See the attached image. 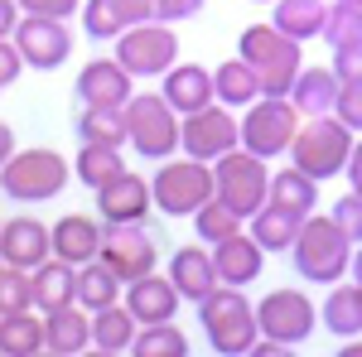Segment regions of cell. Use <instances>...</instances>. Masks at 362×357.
<instances>
[{
  "label": "cell",
  "mask_w": 362,
  "mask_h": 357,
  "mask_svg": "<svg viewBox=\"0 0 362 357\" xmlns=\"http://www.w3.org/2000/svg\"><path fill=\"white\" fill-rule=\"evenodd\" d=\"M203 5H208V0H155V20H165V25H184V20L203 15Z\"/></svg>",
  "instance_id": "ee69618b"
},
{
  "label": "cell",
  "mask_w": 362,
  "mask_h": 357,
  "mask_svg": "<svg viewBox=\"0 0 362 357\" xmlns=\"http://www.w3.org/2000/svg\"><path fill=\"white\" fill-rule=\"evenodd\" d=\"M198 329L208 338V348L223 357H247L261 338L256 324V304L237 285H218L208 300H198Z\"/></svg>",
  "instance_id": "7a4b0ae2"
},
{
  "label": "cell",
  "mask_w": 362,
  "mask_h": 357,
  "mask_svg": "<svg viewBox=\"0 0 362 357\" xmlns=\"http://www.w3.org/2000/svg\"><path fill=\"white\" fill-rule=\"evenodd\" d=\"M334 222L353 237V247H358V242H362V193L348 189L343 198H338V203H334Z\"/></svg>",
  "instance_id": "60d3db41"
},
{
  "label": "cell",
  "mask_w": 362,
  "mask_h": 357,
  "mask_svg": "<svg viewBox=\"0 0 362 357\" xmlns=\"http://www.w3.org/2000/svg\"><path fill=\"white\" fill-rule=\"evenodd\" d=\"M150 208H155V193H150V184H145L140 174H131V169L112 174V179L97 189V218L102 222H145Z\"/></svg>",
  "instance_id": "e0dca14e"
},
{
  "label": "cell",
  "mask_w": 362,
  "mask_h": 357,
  "mask_svg": "<svg viewBox=\"0 0 362 357\" xmlns=\"http://www.w3.org/2000/svg\"><path fill=\"white\" fill-rule=\"evenodd\" d=\"M290 261L309 285H338L353 266V237L334 222V213H309L290 247Z\"/></svg>",
  "instance_id": "6da1fadb"
},
{
  "label": "cell",
  "mask_w": 362,
  "mask_h": 357,
  "mask_svg": "<svg viewBox=\"0 0 362 357\" xmlns=\"http://www.w3.org/2000/svg\"><path fill=\"white\" fill-rule=\"evenodd\" d=\"M324 20H329V5L324 0H276L271 5V25L285 29L290 39H324Z\"/></svg>",
  "instance_id": "484cf974"
},
{
  "label": "cell",
  "mask_w": 362,
  "mask_h": 357,
  "mask_svg": "<svg viewBox=\"0 0 362 357\" xmlns=\"http://www.w3.org/2000/svg\"><path fill=\"white\" fill-rule=\"evenodd\" d=\"M0 353H5V357L44 353V314H39V309L0 314Z\"/></svg>",
  "instance_id": "4dcf8cb0"
},
{
  "label": "cell",
  "mask_w": 362,
  "mask_h": 357,
  "mask_svg": "<svg viewBox=\"0 0 362 357\" xmlns=\"http://www.w3.org/2000/svg\"><path fill=\"white\" fill-rule=\"evenodd\" d=\"M213 87H218V102L223 107H251L256 97H261V78H256V68H251L247 58H223L218 68H213Z\"/></svg>",
  "instance_id": "f546056e"
},
{
  "label": "cell",
  "mask_w": 362,
  "mask_h": 357,
  "mask_svg": "<svg viewBox=\"0 0 362 357\" xmlns=\"http://www.w3.org/2000/svg\"><path fill=\"white\" fill-rule=\"evenodd\" d=\"M131 78H165L169 68L179 63V34L165 20H145V25H131L116 34V49H112Z\"/></svg>",
  "instance_id": "30bf717a"
},
{
  "label": "cell",
  "mask_w": 362,
  "mask_h": 357,
  "mask_svg": "<svg viewBox=\"0 0 362 357\" xmlns=\"http://www.w3.org/2000/svg\"><path fill=\"white\" fill-rule=\"evenodd\" d=\"M213 266H218V280H223V285L247 290V285L261 280L266 247H261L251 232H232V237H223V242H213Z\"/></svg>",
  "instance_id": "d6986e66"
},
{
  "label": "cell",
  "mask_w": 362,
  "mask_h": 357,
  "mask_svg": "<svg viewBox=\"0 0 362 357\" xmlns=\"http://www.w3.org/2000/svg\"><path fill=\"white\" fill-rule=\"evenodd\" d=\"M102 261L121 280H136V275H150L160 266V247L145 232V222H107V232H102Z\"/></svg>",
  "instance_id": "5bb4252c"
},
{
  "label": "cell",
  "mask_w": 362,
  "mask_h": 357,
  "mask_svg": "<svg viewBox=\"0 0 362 357\" xmlns=\"http://www.w3.org/2000/svg\"><path fill=\"white\" fill-rule=\"evenodd\" d=\"M116 15H121V25H145V20H155V0H112Z\"/></svg>",
  "instance_id": "7dc6e473"
},
{
  "label": "cell",
  "mask_w": 362,
  "mask_h": 357,
  "mask_svg": "<svg viewBox=\"0 0 362 357\" xmlns=\"http://www.w3.org/2000/svg\"><path fill=\"white\" fill-rule=\"evenodd\" d=\"M348 5H362V0H348Z\"/></svg>",
  "instance_id": "11a10c76"
},
{
  "label": "cell",
  "mask_w": 362,
  "mask_h": 357,
  "mask_svg": "<svg viewBox=\"0 0 362 357\" xmlns=\"http://www.w3.org/2000/svg\"><path fill=\"white\" fill-rule=\"evenodd\" d=\"M324 39H329V49H338V44H353V39H362V5L334 0V5H329V20H324Z\"/></svg>",
  "instance_id": "f35d334b"
},
{
  "label": "cell",
  "mask_w": 362,
  "mask_h": 357,
  "mask_svg": "<svg viewBox=\"0 0 362 357\" xmlns=\"http://www.w3.org/2000/svg\"><path fill=\"white\" fill-rule=\"evenodd\" d=\"M251 5H276V0H251Z\"/></svg>",
  "instance_id": "db71d44e"
},
{
  "label": "cell",
  "mask_w": 362,
  "mask_h": 357,
  "mask_svg": "<svg viewBox=\"0 0 362 357\" xmlns=\"http://www.w3.org/2000/svg\"><path fill=\"white\" fill-rule=\"evenodd\" d=\"M334 73H338V83H362V39L334 49Z\"/></svg>",
  "instance_id": "7bdbcfd3"
},
{
  "label": "cell",
  "mask_w": 362,
  "mask_h": 357,
  "mask_svg": "<svg viewBox=\"0 0 362 357\" xmlns=\"http://www.w3.org/2000/svg\"><path fill=\"white\" fill-rule=\"evenodd\" d=\"M0 232H5V222H0Z\"/></svg>",
  "instance_id": "9f6ffc18"
},
{
  "label": "cell",
  "mask_w": 362,
  "mask_h": 357,
  "mask_svg": "<svg viewBox=\"0 0 362 357\" xmlns=\"http://www.w3.org/2000/svg\"><path fill=\"white\" fill-rule=\"evenodd\" d=\"M102 232L107 222L102 218H87V213H63L54 222V256L68 261V266H87L102 256Z\"/></svg>",
  "instance_id": "44dd1931"
},
{
  "label": "cell",
  "mask_w": 362,
  "mask_h": 357,
  "mask_svg": "<svg viewBox=\"0 0 362 357\" xmlns=\"http://www.w3.org/2000/svg\"><path fill=\"white\" fill-rule=\"evenodd\" d=\"M343 174H348V189L362 193V136H358V145H353V155H348V169H343Z\"/></svg>",
  "instance_id": "681fc988"
},
{
  "label": "cell",
  "mask_w": 362,
  "mask_h": 357,
  "mask_svg": "<svg viewBox=\"0 0 362 357\" xmlns=\"http://www.w3.org/2000/svg\"><path fill=\"white\" fill-rule=\"evenodd\" d=\"M300 49H305V44L290 39L285 29H276L271 20H266V25H247L242 39H237V54L256 68L266 97H290V87L300 78V58H305Z\"/></svg>",
  "instance_id": "3957f363"
},
{
  "label": "cell",
  "mask_w": 362,
  "mask_h": 357,
  "mask_svg": "<svg viewBox=\"0 0 362 357\" xmlns=\"http://www.w3.org/2000/svg\"><path fill=\"white\" fill-rule=\"evenodd\" d=\"M126 160H121V145H102V140H83L78 145V155H73V179L87 184V189L97 193L112 174H121Z\"/></svg>",
  "instance_id": "d6a6232c"
},
{
  "label": "cell",
  "mask_w": 362,
  "mask_h": 357,
  "mask_svg": "<svg viewBox=\"0 0 362 357\" xmlns=\"http://www.w3.org/2000/svg\"><path fill=\"white\" fill-rule=\"evenodd\" d=\"M179 300H184L179 285H174L169 275H160V271L126 280V295H121V304L140 319V329H145V324H169V319L179 314Z\"/></svg>",
  "instance_id": "ac0fdd59"
},
{
  "label": "cell",
  "mask_w": 362,
  "mask_h": 357,
  "mask_svg": "<svg viewBox=\"0 0 362 357\" xmlns=\"http://www.w3.org/2000/svg\"><path fill=\"white\" fill-rule=\"evenodd\" d=\"M136 333H140V319L126 304H107V309L92 314V348H97V353H107V357L131 353Z\"/></svg>",
  "instance_id": "d4e9b609"
},
{
  "label": "cell",
  "mask_w": 362,
  "mask_h": 357,
  "mask_svg": "<svg viewBox=\"0 0 362 357\" xmlns=\"http://www.w3.org/2000/svg\"><path fill=\"white\" fill-rule=\"evenodd\" d=\"M54 256V227L39 222L34 213L25 218H10L5 232H0V261L5 266H20V271H34Z\"/></svg>",
  "instance_id": "2e32d148"
},
{
  "label": "cell",
  "mask_w": 362,
  "mask_h": 357,
  "mask_svg": "<svg viewBox=\"0 0 362 357\" xmlns=\"http://www.w3.org/2000/svg\"><path fill=\"white\" fill-rule=\"evenodd\" d=\"M179 126L184 116L165 102V92H136L126 102V131H131V145H136L140 160H169L179 150Z\"/></svg>",
  "instance_id": "ba28073f"
},
{
  "label": "cell",
  "mask_w": 362,
  "mask_h": 357,
  "mask_svg": "<svg viewBox=\"0 0 362 357\" xmlns=\"http://www.w3.org/2000/svg\"><path fill=\"white\" fill-rule=\"evenodd\" d=\"M15 150H20V145H15V131H10V126L0 121V165H5V160H10Z\"/></svg>",
  "instance_id": "f907efd6"
},
{
  "label": "cell",
  "mask_w": 362,
  "mask_h": 357,
  "mask_svg": "<svg viewBox=\"0 0 362 357\" xmlns=\"http://www.w3.org/2000/svg\"><path fill=\"white\" fill-rule=\"evenodd\" d=\"M15 49L25 54L34 73H54L73 58V29H68V20H54V15H20Z\"/></svg>",
  "instance_id": "4fadbf2b"
},
{
  "label": "cell",
  "mask_w": 362,
  "mask_h": 357,
  "mask_svg": "<svg viewBox=\"0 0 362 357\" xmlns=\"http://www.w3.org/2000/svg\"><path fill=\"white\" fill-rule=\"evenodd\" d=\"M242 222L247 218H237L223 198H208V203L194 213V232H198V242L213 247V242H223V237H232V232H242Z\"/></svg>",
  "instance_id": "8d00e7d4"
},
{
  "label": "cell",
  "mask_w": 362,
  "mask_h": 357,
  "mask_svg": "<svg viewBox=\"0 0 362 357\" xmlns=\"http://www.w3.org/2000/svg\"><path fill=\"white\" fill-rule=\"evenodd\" d=\"M20 0H0V39H15V25H20Z\"/></svg>",
  "instance_id": "c3c4849f"
},
{
  "label": "cell",
  "mask_w": 362,
  "mask_h": 357,
  "mask_svg": "<svg viewBox=\"0 0 362 357\" xmlns=\"http://www.w3.org/2000/svg\"><path fill=\"white\" fill-rule=\"evenodd\" d=\"M25 68H29V63H25V54L15 49V39H0V83H5V87L20 83Z\"/></svg>",
  "instance_id": "bcb514c9"
},
{
  "label": "cell",
  "mask_w": 362,
  "mask_h": 357,
  "mask_svg": "<svg viewBox=\"0 0 362 357\" xmlns=\"http://www.w3.org/2000/svg\"><path fill=\"white\" fill-rule=\"evenodd\" d=\"M319 319H324V329L334 333V338H358L362 333V285H343L338 280L334 290H329V300L319 304Z\"/></svg>",
  "instance_id": "f1b7e54d"
},
{
  "label": "cell",
  "mask_w": 362,
  "mask_h": 357,
  "mask_svg": "<svg viewBox=\"0 0 362 357\" xmlns=\"http://www.w3.org/2000/svg\"><path fill=\"white\" fill-rule=\"evenodd\" d=\"M338 73L334 68H300V78L290 87V102L300 107V116H329L338 102Z\"/></svg>",
  "instance_id": "4316f807"
},
{
  "label": "cell",
  "mask_w": 362,
  "mask_h": 357,
  "mask_svg": "<svg viewBox=\"0 0 362 357\" xmlns=\"http://www.w3.org/2000/svg\"><path fill=\"white\" fill-rule=\"evenodd\" d=\"M334 116L343 121V126H353V131L362 136V83H343V87H338Z\"/></svg>",
  "instance_id": "b9f144b4"
},
{
  "label": "cell",
  "mask_w": 362,
  "mask_h": 357,
  "mask_svg": "<svg viewBox=\"0 0 362 357\" xmlns=\"http://www.w3.org/2000/svg\"><path fill=\"white\" fill-rule=\"evenodd\" d=\"M213 179H218V198L247 222L271 198V169H266L261 155H251L247 145H237V150H227L223 160H213Z\"/></svg>",
  "instance_id": "52a82bcc"
},
{
  "label": "cell",
  "mask_w": 362,
  "mask_h": 357,
  "mask_svg": "<svg viewBox=\"0 0 362 357\" xmlns=\"http://www.w3.org/2000/svg\"><path fill=\"white\" fill-rule=\"evenodd\" d=\"M29 275H34V309L39 314H54L63 304H78V266L49 256L44 266H34Z\"/></svg>",
  "instance_id": "cb8c5ba5"
},
{
  "label": "cell",
  "mask_w": 362,
  "mask_h": 357,
  "mask_svg": "<svg viewBox=\"0 0 362 357\" xmlns=\"http://www.w3.org/2000/svg\"><path fill=\"white\" fill-rule=\"evenodd\" d=\"M0 266H5V261H0Z\"/></svg>",
  "instance_id": "680465c9"
},
{
  "label": "cell",
  "mask_w": 362,
  "mask_h": 357,
  "mask_svg": "<svg viewBox=\"0 0 362 357\" xmlns=\"http://www.w3.org/2000/svg\"><path fill=\"white\" fill-rule=\"evenodd\" d=\"M25 15H54V20H73L83 10V0H20Z\"/></svg>",
  "instance_id": "f6af8a7d"
},
{
  "label": "cell",
  "mask_w": 362,
  "mask_h": 357,
  "mask_svg": "<svg viewBox=\"0 0 362 357\" xmlns=\"http://www.w3.org/2000/svg\"><path fill=\"white\" fill-rule=\"evenodd\" d=\"M131 353L136 357H184L189 338H184V329H174V319L169 324H145L136 333V343H131Z\"/></svg>",
  "instance_id": "d590c367"
},
{
  "label": "cell",
  "mask_w": 362,
  "mask_h": 357,
  "mask_svg": "<svg viewBox=\"0 0 362 357\" xmlns=\"http://www.w3.org/2000/svg\"><path fill=\"white\" fill-rule=\"evenodd\" d=\"M169 280L179 285V295L184 300H208L223 280H218V266H213V251L203 247H179L174 256H169Z\"/></svg>",
  "instance_id": "603a6c76"
},
{
  "label": "cell",
  "mask_w": 362,
  "mask_h": 357,
  "mask_svg": "<svg viewBox=\"0 0 362 357\" xmlns=\"http://www.w3.org/2000/svg\"><path fill=\"white\" fill-rule=\"evenodd\" d=\"M300 222L305 218H295V213H285V208H276V203H266V208L251 218V237H256L266 251H290L295 237H300Z\"/></svg>",
  "instance_id": "e575fe53"
},
{
  "label": "cell",
  "mask_w": 362,
  "mask_h": 357,
  "mask_svg": "<svg viewBox=\"0 0 362 357\" xmlns=\"http://www.w3.org/2000/svg\"><path fill=\"white\" fill-rule=\"evenodd\" d=\"M266 203H276V208L295 213V218H309L319 208V179L305 174V169H295V165L280 169V174H271V198Z\"/></svg>",
  "instance_id": "83f0119b"
},
{
  "label": "cell",
  "mask_w": 362,
  "mask_h": 357,
  "mask_svg": "<svg viewBox=\"0 0 362 357\" xmlns=\"http://www.w3.org/2000/svg\"><path fill=\"white\" fill-rule=\"evenodd\" d=\"M150 193H155V213L165 218H194L208 198H218V179H213V165L208 160H160V169L150 174Z\"/></svg>",
  "instance_id": "5b68a950"
},
{
  "label": "cell",
  "mask_w": 362,
  "mask_h": 357,
  "mask_svg": "<svg viewBox=\"0 0 362 357\" xmlns=\"http://www.w3.org/2000/svg\"><path fill=\"white\" fill-rule=\"evenodd\" d=\"M78 140H102V145H131L126 131V107H83L73 121Z\"/></svg>",
  "instance_id": "836d02e7"
},
{
  "label": "cell",
  "mask_w": 362,
  "mask_h": 357,
  "mask_svg": "<svg viewBox=\"0 0 362 357\" xmlns=\"http://www.w3.org/2000/svg\"><path fill=\"white\" fill-rule=\"evenodd\" d=\"M92 348V309L83 304H63L54 314H44V353L78 357Z\"/></svg>",
  "instance_id": "7402d4cb"
},
{
  "label": "cell",
  "mask_w": 362,
  "mask_h": 357,
  "mask_svg": "<svg viewBox=\"0 0 362 357\" xmlns=\"http://www.w3.org/2000/svg\"><path fill=\"white\" fill-rule=\"evenodd\" d=\"M68 160L49 150V145H29V150H15L5 165H0V193L10 203H54L58 193L68 189Z\"/></svg>",
  "instance_id": "277c9868"
},
{
  "label": "cell",
  "mask_w": 362,
  "mask_h": 357,
  "mask_svg": "<svg viewBox=\"0 0 362 357\" xmlns=\"http://www.w3.org/2000/svg\"><path fill=\"white\" fill-rule=\"evenodd\" d=\"M121 295H126V280L97 256V261H87V266H78V304L83 309H107V304H121Z\"/></svg>",
  "instance_id": "1f68e13d"
},
{
  "label": "cell",
  "mask_w": 362,
  "mask_h": 357,
  "mask_svg": "<svg viewBox=\"0 0 362 357\" xmlns=\"http://www.w3.org/2000/svg\"><path fill=\"white\" fill-rule=\"evenodd\" d=\"M353 145H358V131L343 126L334 111L329 116H309L300 126V136H295V145H290V165L314 174V179H334V174L348 169Z\"/></svg>",
  "instance_id": "8992f818"
},
{
  "label": "cell",
  "mask_w": 362,
  "mask_h": 357,
  "mask_svg": "<svg viewBox=\"0 0 362 357\" xmlns=\"http://www.w3.org/2000/svg\"><path fill=\"white\" fill-rule=\"evenodd\" d=\"M34 309V275L20 266H0V314Z\"/></svg>",
  "instance_id": "74e56055"
},
{
  "label": "cell",
  "mask_w": 362,
  "mask_h": 357,
  "mask_svg": "<svg viewBox=\"0 0 362 357\" xmlns=\"http://www.w3.org/2000/svg\"><path fill=\"white\" fill-rule=\"evenodd\" d=\"M73 97L83 102V107H126L131 97H136V78L126 73V63L121 58H92L78 68V78H73Z\"/></svg>",
  "instance_id": "9a60e30c"
},
{
  "label": "cell",
  "mask_w": 362,
  "mask_h": 357,
  "mask_svg": "<svg viewBox=\"0 0 362 357\" xmlns=\"http://www.w3.org/2000/svg\"><path fill=\"white\" fill-rule=\"evenodd\" d=\"M83 29H87V39H97V44H107V39L116 44V34L126 25H121L112 0H83Z\"/></svg>",
  "instance_id": "ab89813d"
},
{
  "label": "cell",
  "mask_w": 362,
  "mask_h": 357,
  "mask_svg": "<svg viewBox=\"0 0 362 357\" xmlns=\"http://www.w3.org/2000/svg\"><path fill=\"white\" fill-rule=\"evenodd\" d=\"M160 92H165V102L179 116H189V111H203L218 102V87H213V68H203V63H174L165 78H160Z\"/></svg>",
  "instance_id": "ffe728a7"
},
{
  "label": "cell",
  "mask_w": 362,
  "mask_h": 357,
  "mask_svg": "<svg viewBox=\"0 0 362 357\" xmlns=\"http://www.w3.org/2000/svg\"><path fill=\"white\" fill-rule=\"evenodd\" d=\"M300 136V107L290 97H256L242 116V145L261 160H276V155H290V145Z\"/></svg>",
  "instance_id": "9c48e42d"
},
{
  "label": "cell",
  "mask_w": 362,
  "mask_h": 357,
  "mask_svg": "<svg viewBox=\"0 0 362 357\" xmlns=\"http://www.w3.org/2000/svg\"><path fill=\"white\" fill-rule=\"evenodd\" d=\"M179 145H184V155H194V160H223L227 150H237L242 145V121L232 116V107L223 102H213V107L203 111H189L184 116V126H179Z\"/></svg>",
  "instance_id": "7c38bea8"
},
{
  "label": "cell",
  "mask_w": 362,
  "mask_h": 357,
  "mask_svg": "<svg viewBox=\"0 0 362 357\" xmlns=\"http://www.w3.org/2000/svg\"><path fill=\"white\" fill-rule=\"evenodd\" d=\"M0 92H5V83H0Z\"/></svg>",
  "instance_id": "6f0895ef"
},
{
  "label": "cell",
  "mask_w": 362,
  "mask_h": 357,
  "mask_svg": "<svg viewBox=\"0 0 362 357\" xmlns=\"http://www.w3.org/2000/svg\"><path fill=\"white\" fill-rule=\"evenodd\" d=\"M343 353H348V357H362V343H348V348H343Z\"/></svg>",
  "instance_id": "f5cc1de1"
},
{
  "label": "cell",
  "mask_w": 362,
  "mask_h": 357,
  "mask_svg": "<svg viewBox=\"0 0 362 357\" xmlns=\"http://www.w3.org/2000/svg\"><path fill=\"white\" fill-rule=\"evenodd\" d=\"M348 275H353V280H358V285H362V242H358V247H353V266H348Z\"/></svg>",
  "instance_id": "816d5d0a"
},
{
  "label": "cell",
  "mask_w": 362,
  "mask_h": 357,
  "mask_svg": "<svg viewBox=\"0 0 362 357\" xmlns=\"http://www.w3.org/2000/svg\"><path fill=\"white\" fill-rule=\"evenodd\" d=\"M256 324H261V338H276L285 348H300L314 333V324H319V309H314V300H309L305 290H271L256 304Z\"/></svg>",
  "instance_id": "8fae6325"
}]
</instances>
